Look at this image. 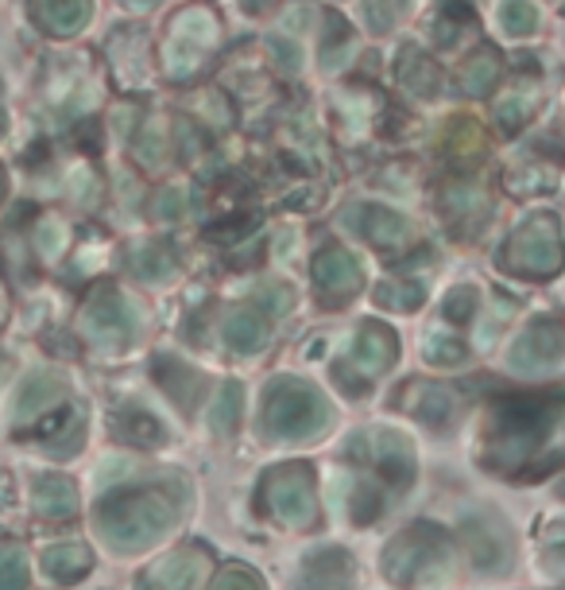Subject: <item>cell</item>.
Masks as SVG:
<instances>
[{"label":"cell","mask_w":565,"mask_h":590,"mask_svg":"<svg viewBox=\"0 0 565 590\" xmlns=\"http://www.w3.org/2000/svg\"><path fill=\"white\" fill-rule=\"evenodd\" d=\"M0 377H4V358H0Z\"/></svg>","instance_id":"obj_27"},{"label":"cell","mask_w":565,"mask_h":590,"mask_svg":"<svg viewBox=\"0 0 565 590\" xmlns=\"http://www.w3.org/2000/svg\"><path fill=\"white\" fill-rule=\"evenodd\" d=\"M380 304L395 307V312H415L423 304V287L418 284H387L380 287Z\"/></svg>","instance_id":"obj_23"},{"label":"cell","mask_w":565,"mask_h":590,"mask_svg":"<svg viewBox=\"0 0 565 590\" xmlns=\"http://www.w3.org/2000/svg\"><path fill=\"white\" fill-rule=\"evenodd\" d=\"M403 408L426 423H449V415H454V392L441 389V384H415L403 397Z\"/></svg>","instance_id":"obj_16"},{"label":"cell","mask_w":565,"mask_h":590,"mask_svg":"<svg viewBox=\"0 0 565 590\" xmlns=\"http://www.w3.org/2000/svg\"><path fill=\"white\" fill-rule=\"evenodd\" d=\"M89 563H94V551L78 540L55 544V548H47V556H43V571L55 582H78L82 575L89 571Z\"/></svg>","instance_id":"obj_15"},{"label":"cell","mask_w":565,"mask_h":590,"mask_svg":"<svg viewBox=\"0 0 565 590\" xmlns=\"http://www.w3.org/2000/svg\"><path fill=\"white\" fill-rule=\"evenodd\" d=\"M213 590H264V582H259L252 571H236V567H233V571L221 575Z\"/></svg>","instance_id":"obj_25"},{"label":"cell","mask_w":565,"mask_h":590,"mask_svg":"<svg viewBox=\"0 0 565 590\" xmlns=\"http://www.w3.org/2000/svg\"><path fill=\"white\" fill-rule=\"evenodd\" d=\"M469 559L477 571H495V567L508 563V548H503V540L492 533V528H472L469 533Z\"/></svg>","instance_id":"obj_18"},{"label":"cell","mask_w":565,"mask_h":590,"mask_svg":"<svg viewBox=\"0 0 565 590\" xmlns=\"http://www.w3.org/2000/svg\"><path fill=\"white\" fill-rule=\"evenodd\" d=\"M438 563L446 567V544H441V536L426 525L403 533L384 556V571L392 575L395 582H415L418 575H434Z\"/></svg>","instance_id":"obj_4"},{"label":"cell","mask_w":565,"mask_h":590,"mask_svg":"<svg viewBox=\"0 0 565 590\" xmlns=\"http://www.w3.org/2000/svg\"><path fill=\"white\" fill-rule=\"evenodd\" d=\"M315 276H318V284L333 295H345V292H356V287H361V268H356L353 256L341 253V249H326V253L318 256Z\"/></svg>","instance_id":"obj_14"},{"label":"cell","mask_w":565,"mask_h":590,"mask_svg":"<svg viewBox=\"0 0 565 590\" xmlns=\"http://www.w3.org/2000/svg\"><path fill=\"white\" fill-rule=\"evenodd\" d=\"M28 582H32V567L24 548L0 544V590H28Z\"/></svg>","instance_id":"obj_19"},{"label":"cell","mask_w":565,"mask_h":590,"mask_svg":"<svg viewBox=\"0 0 565 590\" xmlns=\"http://www.w3.org/2000/svg\"><path fill=\"white\" fill-rule=\"evenodd\" d=\"M120 435H125L128 443H136V447H151V443L163 439V428H159L156 415L132 412V415H125V423H120Z\"/></svg>","instance_id":"obj_22"},{"label":"cell","mask_w":565,"mask_h":590,"mask_svg":"<svg viewBox=\"0 0 565 590\" xmlns=\"http://www.w3.org/2000/svg\"><path fill=\"white\" fill-rule=\"evenodd\" d=\"M557 358H562V330H557L554 319H539L511 343L508 369L519 377H539L554 369Z\"/></svg>","instance_id":"obj_5"},{"label":"cell","mask_w":565,"mask_h":590,"mask_svg":"<svg viewBox=\"0 0 565 590\" xmlns=\"http://www.w3.org/2000/svg\"><path fill=\"white\" fill-rule=\"evenodd\" d=\"M63 377L58 373H35V377H28V384L20 389V397H17V420H32V415H43L51 404H58L63 400Z\"/></svg>","instance_id":"obj_13"},{"label":"cell","mask_w":565,"mask_h":590,"mask_svg":"<svg viewBox=\"0 0 565 590\" xmlns=\"http://www.w3.org/2000/svg\"><path fill=\"white\" fill-rule=\"evenodd\" d=\"M403 233H407L403 218L387 214V210H369V238H376V241H399Z\"/></svg>","instance_id":"obj_24"},{"label":"cell","mask_w":565,"mask_h":590,"mask_svg":"<svg viewBox=\"0 0 565 590\" xmlns=\"http://www.w3.org/2000/svg\"><path fill=\"white\" fill-rule=\"evenodd\" d=\"M423 354H426V361H434V366H461V361L469 358L461 338L446 335V330H430L423 343Z\"/></svg>","instance_id":"obj_21"},{"label":"cell","mask_w":565,"mask_h":590,"mask_svg":"<svg viewBox=\"0 0 565 590\" xmlns=\"http://www.w3.org/2000/svg\"><path fill=\"white\" fill-rule=\"evenodd\" d=\"M174 525V509L156 489H132L117 494L97 509V533L113 551H140L163 540Z\"/></svg>","instance_id":"obj_1"},{"label":"cell","mask_w":565,"mask_h":590,"mask_svg":"<svg viewBox=\"0 0 565 590\" xmlns=\"http://www.w3.org/2000/svg\"><path fill=\"white\" fill-rule=\"evenodd\" d=\"M241 415H244V389L241 384H225V389L217 392V400H213V412H210L213 431L228 435V431L241 423Z\"/></svg>","instance_id":"obj_20"},{"label":"cell","mask_w":565,"mask_h":590,"mask_svg":"<svg viewBox=\"0 0 565 590\" xmlns=\"http://www.w3.org/2000/svg\"><path fill=\"white\" fill-rule=\"evenodd\" d=\"M361 443H369V455L364 459L372 463L376 478L392 482V486L411 478L415 455H411V443L403 435H395V431H369V435H361Z\"/></svg>","instance_id":"obj_8"},{"label":"cell","mask_w":565,"mask_h":590,"mask_svg":"<svg viewBox=\"0 0 565 590\" xmlns=\"http://www.w3.org/2000/svg\"><path fill=\"white\" fill-rule=\"evenodd\" d=\"M511 264L523 272H531V276H546V272L557 268V241L554 233H550L546 222L531 225V230H523L515 238V245H511Z\"/></svg>","instance_id":"obj_9"},{"label":"cell","mask_w":565,"mask_h":590,"mask_svg":"<svg viewBox=\"0 0 565 590\" xmlns=\"http://www.w3.org/2000/svg\"><path fill=\"white\" fill-rule=\"evenodd\" d=\"M225 343L236 354H259L267 346V327L259 315L252 312H233L225 319Z\"/></svg>","instance_id":"obj_17"},{"label":"cell","mask_w":565,"mask_h":590,"mask_svg":"<svg viewBox=\"0 0 565 590\" xmlns=\"http://www.w3.org/2000/svg\"><path fill=\"white\" fill-rule=\"evenodd\" d=\"M264 505L275 520L291 528H307L315 520V486H310L307 466H282L267 478Z\"/></svg>","instance_id":"obj_3"},{"label":"cell","mask_w":565,"mask_h":590,"mask_svg":"<svg viewBox=\"0 0 565 590\" xmlns=\"http://www.w3.org/2000/svg\"><path fill=\"white\" fill-rule=\"evenodd\" d=\"M392 361H395V338L384 327H364L356 335L353 350H349V361L338 366V381H353L356 392H364V381L384 373Z\"/></svg>","instance_id":"obj_6"},{"label":"cell","mask_w":565,"mask_h":590,"mask_svg":"<svg viewBox=\"0 0 565 590\" xmlns=\"http://www.w3.org/2000/svg\"><path fill=\"white\" fill-rule=\"evenodd\" d=\"M472 307H477V292H454V299L446 304V315L454 323H465L472 315Z\"/></svg>","instance_id":"obj_26"},{"label":"cell","mask_w":565,"mask_h":590,"mask_svg":"<svg viewBox=\"0 0 565 590\" xmlns=\"http://www.w3.org/2000/svg\"><path fill=\"white\" fill-rule=\"evenodd\" d=\"M330 423V404L310 384L282 381L271 389L264 408V428L271 439H310Z\"/></svg>","instance_id":"obj_2"},{"label":"cell","mask_w":565,"mask_h":590,"mask_svg":"<svg viewBox=\"0 0 565 590\" xmlns=\"http://www.w3.org/2000/svg\"><path fill=\"white\" fill-rule=\"evenodd\" d=\"M353 587V563L341 548H322L302 567L299 590H349Z\"/></svg>","instance_id":"obj_11"},{"label":"cell","mask_w":565,"mask_h":590,"mask_svg":"<svg viewBox=\"0 0 565 590\" xmlns=\"http://www.w3.org/2000/svg\"><path fill=\"white\" fill-rule=\"evenodd\" d=\"M32 505L43 517H74L78 513V489L63 474H43L32 486Z\"/></svg>","instance_id":"obj_12"},{"label":"cell","mask_w":565,"mask_h":590,"mask_svg":"<svg viewBox=\"0 0 565 590\" xmlns=\"http://www.w3.org/2000/svg\"><path fill=\"white\" fill-rule=\"evenodd\" d=\"M86 330L97 338V343H113V338H128L132 335V315H128L125 299L113 292L94 295L86 304V315H82Z\"/></svg>","instance_id":"obj_10"},{"label":"cell","mask_w":565,"mask_h":590,"mask_svg":"<svg viewBox=\"0 0 565 590\" xmlns=\"http://www.w3.org/2000/svg\"><path fill=\"white\" fill-rule=\"evenodd\" d=\"M205 575H210V556L198 548L171 551L163 556L143 579V590H202Z\"/></svg>","instance_id":"obj_7"}]
</instances>
